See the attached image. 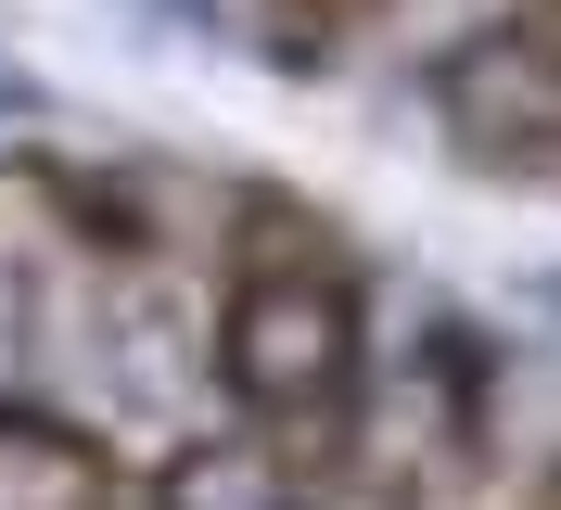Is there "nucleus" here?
Instances as JSON below:
<instances>
[{"label": "nucleus", "mask_w": 561, "mask_h": 510, "mask_svg": "<svg viewBox=\"0 0 561 510\" xmlns=\"http://www.w3.org/2000/svg\"><path fill=\"white\" fill-rule=\"evenodd\" d=\"M230 371H243V396H319V383L345 371V306L332 294H255L243 332H230Z\"/></svg>", "instance_id": "nucleus-1"}, {"label": "nucleus", "mask_w": 561, "mask_h": 510, "mask_svg": "<svg viewBox=\"0 0 561 510\" xmlns=\"http://www.w3.org/2000/svg\"><path fill=\"white\" fill-rule=\"evenodd\" d=\"M0 510H90V460H77L65 434L0 421Z\"/></svg>", "instance_id": "nucleus-2"}, {"label": "nucleus", "mask_w": 561, "mask_h": 510, "mask_svg": "<svg viewBox=\"0 0 561 510\" xmlns=\"http://www.w3.org/2000/svg\"><path fill=\"white\" fill-rule=\"evenodd\" d=\"M179 510H280V473L243 460V446H205V460L179 473Z\"/></svg>", "instance_id": "nucleus-3"}, {"label": "nucleus", "mask_w": 561, "mask_h": 510, "mask_svg": "<svg viewBox=\"0 0 561 510\" xmlns=\"http://www.w3.org/2000/svg\"><path fill=\"white\" fill-rule=\"evenodd\" d=\"M140 26H167V38H217V0H128Z\"/></svg>", "instance_id": "nucleus-4"}]
</instances>
